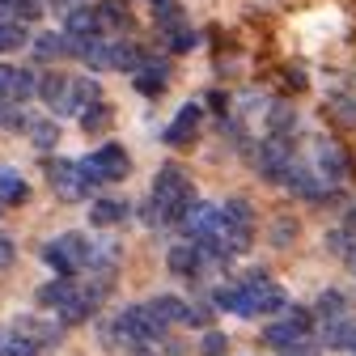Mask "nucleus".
Listing matches in <instances>:
<instances>
[{"label":"nucleus","instance_id":"nucleus-1","mask_svg":"<svg viewBox=\"0 0 356 356\" xmlns=\"http://www.w3.org/2000/svg\"><path fill=\"white\" fill-rule=\"evenodd\" d=\"M191 204H195V191L187 183V174L178 165H161L153 178V204L145 208V220L149 225H174L191 212Z\"/></svg>","mask_w":356,"mask_h":356},{"label":"nucleus","instance_id":"nucleus-2","mask_svg":"<svg viewBox=\"0 0 356 356\" xmlns=\"http://www.w3.org/2000/svg\"><path fill=\"white\" fill-rule=\"evenodd\" d=\"M42 259H47L60 276H76L85 263H94V242L85 234H60L56 242L42 246Z\"/></svg>","mask_w":356,"mask_h":356},{"label":"nucleus","instance_id":"nucleus-3","mask_svg":"<svg viewBox=\"0 0 356 356\" xmlns=\"http://www.w3.org/2000/svg\"><path fill=\"white\" fill-rule=\"evenodd\" d=\"M81 165V178H85V187L94 191L98 183H115V178H127V153L119 149V145H102V149H94L85 161H76Z\"/></svg>","mask_w":356,"mask_h":356},{"label":"nucleus","instance_id":"nucleus-4","mask_svg":"<svg viewBox=\"0 0 356 356\" xmlns=\"http://www.w3.org/2000/svg\"><path fill=\"white\" fill-rule=\"evenodd\" d=\"M309 327H314V314L301 309V305H293V309H284L280 323H272V327L263 331V339L272 343V348H293V343H301L309 335Z\"/></svg>","mask_w":356,"mask_h":356},{"label":"nucleus","instance_id":"nucleus-5","mask_svg":"<svg viewBox=\"0 0 356 356\" xmlns=\"http://www.w3.org/2000/svg\"><path fill=\"white\" fill-rule=\"evenodd\" d=\"M47 183H51L64 200H85V195H89L85 178H81V165H76V161H64V157L47 161Z\"/></svg>","mask_w":356,"mask_h":356},{"label":"nucleus","instance_id":"nucleus-6","mask_svg":"<svg viewBox=\"0 0 356 356\" xmlns=\"http://www.w3.org/2000/svg\"><path fill=\"white\" fill-rule=\"evenodd\" d=\"M200 115H204L200 102H187L183 111L174 115V123L161 131V140H165L170 149H191V145H195V131H200Z\"/></svg>","mask_w":356,"mask_h":356},{"label":"nucleus","instance_id":"nucleus-7","mask_svg":"<svg viewBox=\"0 0 356 356\" xmlns=\"http://www.w3.org/2000/svg\"><path fill=\"white\" fill-rule=\"evenodd\" d=\"M38 89V81H34V72L30 68H13V64H0V102H13V106H22V102H30V94Z\"/></svg>","mask_w":356,"mask_h":356},{"label":"nucleus","instance_id":"nucleus-8","mask_svg":"<svg viewBox=\"0 0 356 356\" xmlns=\"http://www.w3.org/2000/svg\"><path fill=\"white\" fill-rule=\"evenodd\" d=\"M38 94H42V102H47L56 115H76V102H72V76H60V72L42 76V81H38Z\"/></svg>","mask_w":356,"mask_h":356},{"label":"nucleus","instance_id":"nucleus-9","mask_svg":"<svg viewBox=\"0 0 356 356\" xmlns=\"http://www.w3.org/2000/svg\"><path fill=\"white\" fill-rule=\"evenodd\" d=\"M314 170L327 178V183H343L348 178V153L335 140H318L314 145Z\"/></svg>","mask_w":356,"mask_h":356},{"label":"nucleus","instance_id":"nucleus-10","mask_svg":"<svg viewBox=\"0 0 356 356\" xmlns=\"http://www.w3.org/2000/svg\"><path fill=\"white\" fill-rule=\"evenodd\" d=\"M131 76H136V89H140V94L157 98L161 89H165V81H170V64H165V60H145Z\"/></svg>","mask_w":356,"mask_h":356},{"label":"nucleus","instance_id":"nucleus-11","mask_svg":"<svg viewBox=\"0 0 356 356\" xmlns=\"http://www.w3.org/2000/svg\"><path fill=\"white\" fill-rule=\"evenodd\" d=\"M165 263H170L174 276H195L200 267H204V250H200L195 242H183V246H174V250L165 254Z\"/></svg>","mask_w":356,"mask_h":356},{"label":"nucleus","instance_id":"nucleus-12","mask_svg":"<svg viewBox=\"0 0 356 356\" xmlns=\"http://www.w3.org/2000/svg\"><path fill=\"white\" fill-rule=\"evenodd\" d=\"M127 212H131V208H127L123 200H94V204H89V225H98V229L123 225Z\"/></svg>","mask_w":356,"mask_h":356},{"label":"nucleus","instance_id":"nucleus-13","mask_svg":"<svg viewBox=\"0 0 356 356\" xmlns=\"http://www.w3.org/2000/svg\"><path fill=\"white\" fill-rule=\"evenodd\" d=\"M34 56H38V60L72 56V38H68V30H64V34H38V38H34Z\"/></svg>","mask_w":356,"mask_h":356},{"label":"nucleus","instance_id":"nucleus-14","mask_svg":"<svg viewBox=\"0 0 356 356\" xmlns=\"http://www.w3.org/2000/svg\"><path fill=\"white\" fill-rule=\"evenodd\" d=\"M13 331L30 335V339L38 343V352H42V348H56V343H60V327H47V323H38V318H17V327H13Z\"/></svg>","mask_w":356,"mask_h":356},{"label":"nucleus","instance_id":"nucleus-15","mask_svg":"<svg viewBox=\"0 0 356 356\" xmlns=\"http://www.w3.org/2000/svg\"><path fill=\"white\" fill-rule=\"evenodd\" d=\"M72 293H76L72 276H60V280H51V284H42V289H38V305H47V309H60V305H64Z\"/></svg>","mask_w":356,"mask_h":356},{"label":"nucleus","instance_id":"nucleus-16","mask_svg":"<svg viewBox=\"0 0 356 356\" xmlns=\"http://www.w3.org/2000/svg\"><path fill=\"white\" fill-rule=\"evenodd\" d=\"M26 195H30L26 178H22V174H13L9 165H0V200H5V204H22Z\"/></svg>","mask_w":356,"mask_h":356},{"label":"nucleus","instance_id":"nucleus-17","mask_svg":"<svg viewBox=\"0 0 356 356\" xmlns=\"http://www.w3.org/2000/svg\"><path fill=\"white\" fill-rule=\"evenodd\" d=\"M98 17H102V30H123V26H131V13H127L123 0H102V5H98Z\"/></svg>","mask_w":356,"mask_h":356},{"label":"nucleus","instance_id":"nucleus-18","mask_svg":"<svg viewBox=\"0 0 356 356\" xmlns=\"http://www.w3.org/2000/svg\"><path fill=\"white\" fill-rule=\"evenodd\" d=\"M26 131H30L34 149H56V140H60V127H56L51 119H30V123H26Z\"/></svg>","mask_w":356,"mask_h":356},{"label":"nucleus","instance_id":"nucleus-19","mask_svg":"<svg viewBox=\"0 0 356 356\" xmlns=\"http://www.w3.org/2000/svg\"><path fill=\"white\" fill-rule=\"evenodd\" d=\"M72 102H76V115H81L85 106L102 102V89H98V81H89V76H72Z\"/></svg>","mask_w":356,"mask_h":356},{"label":"nucleus","instance_id":"nucleus-20","mask_svg":"<svg viewBox=\"0 0 356 356\" xmlns=\"http://www.w3.org/2000/svg\"><path fill=\"white\" fill-rule=\"evenodd\" d=\"M26 38H30V34H26V22H17V17L0 22V56H5V51H17Z\"/></svg>","mask_w":356,"mask_h":356},{"label":"nucleus","instance_id":"nucleus-21","mask_svg":"<svg viewBox=\"0 0 356 356\" xmlns=\"http://www.w3.org/2000/svg\"><path fill=\"white\" fill-rule=\"evenodd\" d=\"M149 309H153L161 323H183V309H187V305L178 301V297H170V293H161V297L149 301Z\"/></svg>","mask_w":356,"mask_h":356},{"label":"nucleus","instance_id":"nucleus-22","mask_svg":"<svg viewBox=\"0 0 356 356\" xmlns=\"http://www.w3.org/2000/svg\"><path fill=\"white\" fill-rule=\"evenodd\" d=\"M220 216H225V225H242V229H250V204L246 200H225L220 204Z\"/></svg>","mask_w":356,"mask_h":356},{"label":"nucleus","instance_id":"nucleus-23","mask_svg":"<svg viewBox=\"0 0 356 356\" xmlns=\"http://www.w3.org/2000/svg\"><path fill=\"white\" fill-rule=\"evenodd\" d=\"M318 314H323L327 323H335V318H343V314H348V301H343V293H335V289H327V293L318 297Z\"/></svg>","mask_w":356,"mask_h":356},{"label":"nucleus","instance_id":"nucleus-24","mask_svg":"<svg viewBox=\"0 0 356 356\" xmlns=\"http://www.w3.org/2000/svg\"><path fill=\"white\" fill-rule=\"evenodd\" d=\"M267 127H272V131H293V127H297L293 106H289V102H276L272 111H267Z\"/></svg>","mask_w":356,"mask_h":356},{"label":"nucleus","instance_id":"nucleus-25","mask_svg":"<svg viewBox=\"0 0 356 356\" xmlns=\"http://www.w3.org/2000/svg\"><path fill=\"white\" fill-rule=\"evenodd\" d=\"M106 119H111L106 102H94V106H85V111H81V127H85V131H102Z\"/></svg>","mask_w":356,"mask_h":356},{"label":"nucleus","instance_id":"nucleus-26","mask_svg":"<svg viewBox=\"0 0 356 356\" xmlns=\"http://www.w3.org/2000/svg\"><path fill=\"white\" fill-rule=\"evenodd\" d=\"M5 356H38V343L30 335L13 331V335H5Z\"/></svg>","mask_w":356,"mask_h":356},{"label":"nucleus","instance_id":"nucleus-27","mask_svg":"<svg viewBox=\"0 0 356 356\" xmlns=\"http://www.w3.org/2000/svg\"><path fill=\"white\" fill-rule=\"evenodd\" d=\"M165 42H170V51H191L195 42H200V34L191 26H178L174 34H165Z\"/></svg>","mask_w":356,"mask_h":356},{"label":"nucleus","instance_id":"nucleus-28","mask_svg":"<svg viewBox=\"0 0 356 356\" xmlns=\"http://www.w3.org/2000/svg\"><path fill=\"white\" fill-rule=\"evenodd\" d=\"M212 309H216V305H187V309H183V323H187V327H208V323H212Z\"/></svg>","mask_w":356,"mask_h":356},{"label":"nucleus","instance_id":"nucleus-29","mask_svg":"<svg viewBox=\"0 0 356 356\" xmlns=\"http://www.w3.org/2000/svg\"><path fill=\"white\" fill-rule=\"evenodd\" d=\"M200 348H204V356H225V348H229V339H225V335H220V331H208Z\"/></svg>","mask_w":356,"mask_h":356},{"label":"nucleus","instance_id":"nucleus-30","mask_svg":"<svg viewBox=\"0 0 356 356\" xmlns=\"http://www.w3.org/2000/svg\"><path fill=\"white\" fill-rule=\"evenodd\" d=\"M13 17H17V22H34V17H42V5H38V0H17V5H13Z\"/></svg>","mask_w":356,"mask_h":356},{"label":"nucleus","instance_id":"nucleus-31","mask_svg":"<svg viewBox=\"0 0 356 356\" xmlns=\"http://www.w3.org/2000/svg\"><path fill=\"white\" fill-rule=\"evenodd\" d=\"M280 356H318V348L301 339V343H293V348H280Z\"/></svg>","mask_w":356,"mask_h":356},{"label":"nucleus","instance_id":"nucleus-32","mask_svg":"<svg viewBox=\"0 0 356 356\" xmlns=\"http://www.w3.org/2000/svg\"><path fill=\"white\" fill-rule=\"evenodd\" d=\"M9 263H13V242H9V238H0V272H5Z\"/></svg>","mask_w":356,"mask_h":356},{"label":"nucleus","instance_id":"nucleus-33","mask_svg":"<svg viewBox=\"0 0 356 356\" xmlns=\"http://www.w3.org/2000/svg\"><path fill=\"white\" fill-rule=\"evenodd\" d=\"M208 106H212L216 115H225V111H229V98H225V94H208Z\"/></svg>","mask_w":356,"mask_h":356},{"label":"nucleus","instance_id":"nucleus-34","mask_svg":"<svg viewBox=\"0 0 356 356\" xmlns=\"http://www.w3.org/2000/svg\"><path fill=\"white\" fill-rule=\"evenodd\" d=\"M289 229H297V225H289V220H276V238H272V242L284 246V242H289Z\"/></svg>","mask_w":356,"mask_h":356},{"label":"nucleus","instance_id":"nucleus-35","mask_svg":"<svg viewBox=\"0 0 356 356\" xmlns=\"http://www.w3.org/2000/svg\"><path fill=\"white\" fill-rule=\"evenodd\" d=\"M13 5H17V0H0V22H9V17H13Z\"/></svg>","mask_w":356,"mask_h":356},{"label":"nucleus","instance_id":"nucleus-36","mask_svg":"<svg viewBox=\"0 0 356 356\" xmlns=\"http://www.w3.org/2000/svg\"><path fill=\"white\" fill-rule=\"evenodd\" d=\"M348 234H356V204L348 208Z\"/></svg>","mask_w":356,"mask_h":356},{"label":"nucleus","instance_id":"nucleus-37","mask_svg":"<svg viewBox=\"0 0 356 356\" xmlns=\"http://www.w3.org/2000/svg\"><path fill=\"white\" fill-rule=\"evenodd\" d=\"M0 356H5V335H0Z\"/></svg>","mask_w":356,"mask_h":356},{"label":"nucleus","instance_id":"nucleus-38","mask_svg":"<svg viewBox=\"0 0 356 356\" xmlns=\"http://www.w3.org/2000/svg\"><path fill=\"white\" fill-rule=\"evenodd\" d=\"M352 267H356V254H352Z\"/></svg>","mask_w":356,"mask_h":356},{"label":"nucleus","instance_id":"nucleus-39","mask_svg":"<svg viewBox=\"0 0 356 356\" xmlns=\"http://www.w3.org/2000/svg\"><path fill=\"white\" fill-rule=\"evenodd\" d=\"M153 5H161V0H153Z\"/></svg>","mask_w":356,"mask_h":356}]
</instances>
